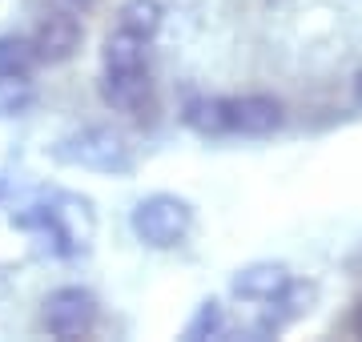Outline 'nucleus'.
Returning a JSON list of instances; mask_svg holds the SVG:
<instances>
[{
	"mask_svg": "<svg viewBox=\"0 0 362 342\" xmlns=\"http://www.w3.org/2000/svg\"><path fill=\"white\" fill-rule=\"evenodd\" d=\"M49 158L57 165L73 170H93V173H129L133 170V145L129 137L113 125H81L49 145Z\"/></svg>",
	"mask_w": 362,
	"mask_h": 342,
	"instance_id": "obj_2",
	"label": "nucleus"
},
{
	"mask_svg": "<svg viewBox=\"0 0 362 342\" xmlns=\"http://www.w3.org/2000/svg\"><path fill=\"white\" fill-rule=\"evenodd\" d=\"M97 89L113 113H141L153 97V81H149V69H141V73H101Z\"/></svg>",
	"mask_w": 362,
	"mask_h": 342,
	"instance_id": "obj_9",
	"label": "nucleus"
},
{
	"mask_svg": "<svg viewBox=\"0 0 362 342\" xmlns=\"http://www.w3.org/2000/svg\"><path fill=\"white\" fill-rule=\"evenodd\" d=\"M314 306H318V282H310V278H290L282 294L270 298V310L262 314L258 334H278V330L294 326V322H302V318L310 314Z\"/></svg>",
	"mask_w": 362,
	"mask_h": 342,
	"instance_id": "obj_7",
	"label": "nucleus"
},
{
	"mask_svg": "<svg viewBox=\"0 0 362 342\" xmlns=\"http://www.w3.org/2000/svg\"><path fill=\"white\" fill-rule=\"evenodd\" d=\"M129 225H133V237L149 250H177L181 242L194 234L197 210L194 201L177 198V194H149V198L133 206Z\"/></svg>",
	"mask_w": 362,
	"mask_h": 342,
	"instance_id": "obj_3",
	"label": "nucleus"
},
{
	"mask_svg": "<svg viewBox=\"0 0 362 342\" xmlns=\"http://www.w3.org/2000/svg\"><path fill=\"white\" fill-rule=\"evenodd\" d=\"M40 65V53L33 37L25 33H0V85L4 81H28Z\"/></svg>",
	"mask_w": 362,
	"mask_h": 342,
	"instance_id": "obj_12",
	"label": "nucleus"
},
{
	"mask_svg": "<svg viewBox=\"0 0 362 342\" xmlns=\"http://www.w3.org/2000/svg\"><path fill=\"white\" fill-rule=\"evenodd\" d=\"M101 318V302L89 286H57L40 302V326L52 338H85Z\"/></svg>",
	"mask_w": 362,
	"mask_h": 342,
	"instance_id": "obj_4",
	"label": "nucleus"
},
{
	"mask_svg": "<svg viewBox=\"0 0 362 342\" xmlns=\"http://www.w3.org/2000/svg\"><path fill=\"white\" fill-rule=\"evenodd\" d=\"M8 222H13L16 230L49 237V250L57 254V258H77V254H85L93 246V234H97L93 201L81 198V194H52V198L40 201V206L13 210Z\"/></svg>",
	"mask_w": 362,
	"mask_h": 342,
	"instance_id": "obj_1",
	"label": "nucleus"
},
{
	"mask_svg": "<svg viewBox=\"0 0 362 342\" xmlns=\"http://www.w3.org/2000/svg\"><path fill=\"white\" fill-rule=\"evenodd\" d=\"M290 278L294 274H290L286 262H250L230 278V294L242 298V302H270L286 290Z\"/></svg>",
	"mask_w": 362,
	"mask_h": 342,
	"instance_id": "obj_8",
	"label": "nucleus"
},
{
	"mask_svg": "<svg viewBox=\"0 0 362 342\" xmlns=\"http://www.w3.org/2000/svg\"><path fill=\"white\" fill-rule=\"evenodd\" d=\"M165 25V4L161 0H125L117 8V28H125L133 37H145L153 40Z\"/></svg>",
	"mask_w": 362,
	"mask_h": 342,
	"instance_id": "obj_13",
	"label": "nucleus"
},
{
	"mask_svg": "<svg viewBox=\"0 0 362 342\" xmlns=\"http://www.w3.org/2000/svg\"><path fill=\"white\" fill-rule=\"evenodd\" d=\"M354 101L362 105V65H358V73H354Z\"/></svg>",
	"mask_w": 362,
	"mask_h": 342,
	"instance_id": "obj_18",
	"label": "nucleus"
},
{
	"mask_svg": "<svg viewBox=\"0 0 362 342\" xmlns=\"http://www.w3.org/2000/svg\"><path fill=\"white\" fill-rule=\"evenodd\" d=\"M52 4H57V8H61V13H89L93 4H97V0H52Z\"/></svg>",
	"mask_w": 362,
	"mask_h": 342,
	"instance_id": "obj_16",
	"label": "nucleus"
},
{
	"mask_svg": "<svg viewBox=\"0 0 362 342\" xmlns=\"http://www.w3.org/2000/svg\"><path fill=\"white\" fill-rule=\"evenodd\" d=\"M350 334H358L362 338V302L354 306V314H350Z\"/></svg>",
	"mask_w": 362,
	"mask_h": 342,
	"instance_id": "obj_17",
	"label": "nucleus"
},
{
	"mask_svg": "<svg viewBox=\"0 0 362 342\" xmlns=\"http://www.w3.org/2000/svg\"><path fill=\"white\" fill-rule=\"evenodd\" d=\"M181 125L206 141H226V97H189L181 109Z\"/></svg>",
	"mask_w": 362,
	"mask_h": 342,
	"instance_id": "obj_11",
	"label": "nucleus"
},
{
	"mask_svg": "<svg viewBox=\"0 0 362 342\" xmlns=\"http://www.w3.org/2000/svg\"><path fill=\"white\" fill-rule=\"evenodd\" d=\"M33 45H37V53H40V65H65L85 45V25L77 20V13H61L57 8V13L37 20Z\"/></svg>",
	"mask_w": 362,
	"mask_h": 342,
	"instance_id": "obj_6",
	"label": "nucleus"
},
{
	"mask_svg": "<svg viewBox=\"0 0 362 342\" xmlns=\"http://www.w3.org/2000/svg\"><path fill=\"white\" fill-rule=\"evenodd\" d=\"M286 125V105L270 93H242L226 97V137H246V141H266Z\"/></svg>",
	"mask_w": 362,
	"mask_h": 342,
	"instance_id": "obj_5",
	"label": "nucleus"
},
{
	"mask_svg": "<svg viewBox=\"0 0 362 342\" xmlns=\"http://www.w3.org/2000/svg\"><path fill=\"white\" fill-rule=\"evenodd\" d=\"M4 194H8V185H4V177H0V198H4Z\"/></svg>",
	"mask_w": 362,
	"mask_h": 342,
	"instance_id": "obj_19",
	"label": "nucleus"
},
{
	"mask_svg": "<svg viewBox=\"0 0 362 342\" xmlns=\"http://www.w3.org/2000/svg\"><path fill=\"white\" fill-rule=\"evenodd\" d=\"M221 330H226V310H221L218 298H206V302H197L194 318H189L185 330H181V338L202 342V338H218Z\"/></svg>",
	"mask_w": 362,
	"mask_h": 342,
	"instance_id": "obj_14",
	"label": "nucleus"
},
{
	"mask_svg": "<svg viewBox=\"0 0 362 342\" xmlns=\"http://www.w3.org/2000/svg\"><path fill=\"white\" fill-rule=\"evenodd\" d=\"M149 45L153 40L113 28L101 45V73H141V69H149Z\"/></svg>",
	"mask_w": 362,
	"mask_h": 342,
	"instance_id": "obj_10",
	"label": "nucleus"
},
{
	"mask_svg": "<svg viewBox=\"0 0 362 342\" xmlns=\"http://www.w3.org/2000/svg\"><path fill=\"white\" fill-rule=\"evenodd\" d=\"M28 105H33L28 81H4L0 85V117H21Z\"/></svg>",
	"mask_w": 362,
	"mask_h": 342,
	"instance_id": "obj_15",
	"label": "nucleus"
}]
</instances>
